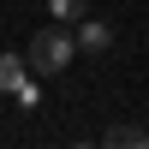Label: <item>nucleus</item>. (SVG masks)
Wrapping results in <instances>:
<instances>
[{
    "mask_svg": "<svg viewBox=\"0 0 149 149\" xmlns=\"http://www.w3.org/2000/svg\"><path fill=\"white\" fill-rule=\"evenodd\" d=\"M78 54H84V48H78V30H66V24H48V30H36V36H30V66H36V78L66 72Z\"/></svg>",
    "mask_w": 149,
    "mask_h": 149,
    "instance_id": "nucleus-1",
    "label": "nucleus"
},
{
    "mask_svg": "<svg viewBox=\"0 0 149 149\" xmlns=\"http://www.w3.org/2000/svg\"><path fill=\"white\" fill-rule=\"evenodd\" d=\"M0 90H6L18 107H36V102H42V90H36V66H30L24 54H0Z\"/></svg>",
    "mask_w": 149,
    "mask_h": 149,
    "instance_id": "nucleus-2",
    "label": "nucleus"
},
{
    "mask_svg": "<svg viewBox=\"0 0 149 149\" xmlns=\"http://www.w3.org/2000/svg\"><path fill=\"white\" fill-rule=\"evenodd\" d=\"M78 48L84 54H107V48H113V30H107L102 18H78Z\"/></svg>",
    "mask_w": 149,
    "mask_h": 149,
    "instance_id": "nucleus-3",
    "label": "nucleus"
},
{
    "mask_svg": "<svg viewBox=\"0 0 149 149\" xmlns=\"http://www.w3.org/2000/svg\"><path fill=\"white\" fill-rule=\"evenodd\" d=\"M48 12H54V24H78L90 18V0H48Z\"/></svg>",
    "mask_w": 149,
    "mask_h": 149,
    "instance_id": "nucleus-4",
    "label": "nucleus"
},
{
    "mask_svg": "<svg viewBox=\"0 0 149 149\" xmlns=\"http://www.w3.org/2000/svg\"><path fill=\"white\" fill-rule=\"evenodd\" d=\"M107 143H113V149H119V143H125V149H143L149 131H143V125H107Z\"/></svg>",
    "mask_w": 149,
    "mask_h": 149,
    "instance_id": "nucleus-5",
    "label": "nucleus"
}]
</instances>
